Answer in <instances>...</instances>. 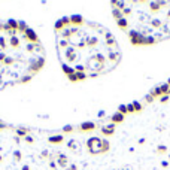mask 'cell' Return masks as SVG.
<instances>
[{
    "label": "cell",
    "instance_id": "9c48e42d",
    "mask_svg": "<svg viewBox=\"0 0 170 170\" xmlns=\"http://www.w3.org/2000/svg\"><path fill=\"white\" fill-rule=\"evenodd\" d=\"M157 43V39L152 36H145V45H155Z\"/></svg>",
    "mask_w": 170,
    "mask_h": 170
},
{
    "label": "cell",
    "instance_id": "7c38bea8",
    "mask_svg": "<svg viewBox=\"0 0 170 170\" xmlns=\"http://www.w3.org/2000/svg\"><path fill=\"white\" fill-rule=\"evenodd\" d=\"M157 152H158V154H166V152H167V146H166V145H158V148H157Z\"/></svg>",
    "mask_w": 170,
    "mask_h": 170
},
{
    "label": "cell",
    "instance_id": "52a82bcc",
    "mask_svg": "<svg viewBox=\"0 0 170 170\" xmlns=\"http://www.w3.org/2000/svg\"><path fill=\"white\" fill-rule=\"evenodd\" d=\"M163 5H164L163 2H151V3H149V6H151V11H154V12L160 11Z\"/></svg>",
    "mask_w": 170,
    "mask_h": 170
},
{
    "label": "cell",
    "instance_id": "5b68a950",
    "mask_svg": "<svg viewBox=\"0 0 170 170\" xmlns=\"http://www.w3.org/2000/svg\"><path fill=\"white\" fill-rule=\"evenodd\" d=\"M102 131H103V134H106V136H112L115 133V126H114V124H110V126H104L102 128Z\"/></svg>",
    "mask_w": 170,
    "mask_h": 170
},
{
    "label": "cell",
    "instance_id": "d6986e66",
    "mask_svg": "<svg viewBox=\"0 0 170 170\" xmlns=\"http://www.w3.org/2000/svg\"><path fill=\"white\" fill-rule=\"evenodd\" d=\"M167 18H170V11L167 12Z\"/></svg>",
    "mask_w": 170,
    "mask_h": 170
},
{
    "label": "cell",
    "instance_id": "30bf717a",
    "mask_svg": "<svg viewBox=\"0 0 170 170\" xmlns=\"http://www.w3.org/2000/svg\"><path fill=\"white\" fill-rule=\"evenodd\" d=\"M151 25L155 27V29H160V27H163V23L160 21V19H151Z\"/></svg>",
    "mask_w": 170,
    "mask_h": 170
},
{
    "label": "cell",
    "instance_id": "e0dca14e",
    "mask_svg": "<svg viewBox=\"0 0 170 170\" xmlns=\"http://www.w3.org/2000/svg\"><path fill=\"white\" fill-rule=\"evenodd\" d=\"M161 167H169V161H161Z\"/></svg>",
    "mask_w": 170,
    "mask_h": 170
},
{
    "label": "cell",
    "instance_id": "8fae6325",
    "mask_svg": "<svg viewBox=\"0 0 170 170\" xmlns=\"http://www.w3.org/2000/svg\"><path fill=\"white\" fill-rule=\"evenodd\" d=\"M133 108H134V112H142L143 110V106L139 102H133Z\"/></svg>",
    "mask_w": 170,
    "mask_h": 170
},
{
    "label": "cell",
    "instance_id": "5bb4252c",
    "mask_svg": "<svg viewBox=\"0 0 170 170\" xmlns=\"http://www.w3.org/2000/svg\"><path fill=\"white\" fill-rule=\"evenodd\" d=\"M145 102H146V103H152V102H154L152 94H146V96H145Z\"/></svg>",
    "mask_w": 170,
    "mask_h": 170
},
{
    "label": "cell",
    "instance_id": "2e32d148",
    "mask_svg": "<svg viewBox=\"0 0 170 170\" xmlns=\"http://www.w3.org/2000/svg\"><path fill=\"white\" fill-rule=\"evenodd\" d=\"M127 110L130 114H133L134 112V108H133V103H130V104H127Z\"/></svg>",
    "mask_w": 170,
    "mask_h": 170
},
{
    "label": "cell",
    "instance_id": "ac0fdd59",
    "mask_svg": "<svg viewBox=\"0 0 170 170\" xmlns=\"http://www.w3.org/2000/svg\"><path fill=\"white\" fill-rule=\"evenodd\" d=\"M167 85H169V87H170V78H169V79H167V82H166Z\"/></svg>",
    "mask_w": 170,
    "mask_h": 170
},
{
    "label": "cell",
    "instance_id": "ffe728a7",
    "mask_svg": "<svg viewBox=\"0 0 170 170\" xmlns=\"http://www.w3.org/2000/svg\"><path fill=\"white\" fill-rule=\"evenodd\" d=\"M169 160H170V155H169Z\"/></svg>",
    "mask_w": 170,
    "mask_h": 170
},
{
    "label": "cell",
    "instance_id": "3957f363",
    "mask_svg": "<svg viewBox=\"0 0 170 170\" xmlns=\"http://www.w3.org/2000/svg\"><path fill=\"white\" fill-rule=\"evenodd\" d=\"M128 36L133 45H145V35H142L136 30H131V31H128Z\"/></svg>",
    "mask_w": 170,
    "mask_h": 170
},
{
    "label": "cell",
    "instance_id": "9a60e30c",
    "mask_svg": "<svg viewBox=\"0 0 170 170\" xmlns=\"http://www.w3.org/2000/svg\"><path fill=\"white\" fill-rule=\"evenodd\" d=\"M169 97H170L169 94H166V96H161V97H160V103H166V102L169 100Z\"/></svg>",
    "mask_w": 170,
    "mask_h": 170
},
{
    "label": "cell",
    "instance_id": "6da1fadb",
    "mask_svg": "<svg viewBox=\"0 0 170 170\" xmlns=\"http://www.w3.org/2000/svg\"><path fill=\"white\" fill-rule=\"evenodd\" d=\"M43 64V46L25 23H0V90L29 82Z\"/></svg>",
    "mask_w": 170,
    "mask_h": 170
},
{
    "label": "cell",
    "instance_id": "277c9868",
    "mask_svg": "<svg viewBox=\"0 0 170 170\" xmlns=\"http://www.w3.org/2000/svg\"><path fill=\"white\" fill-rule=\"evenodd\" d=\"M116 24H118V27L121 30H127L128 29V19L127 18H120V19H116Z\"/></svg>",
    "mask_w": 170,
    "mask_h": 170
},
{
    "label": "cell",
    "instance_id": "4fadbf2b",
    "mask_svg": "<svg viewBox=\"0 0 170 170\" xmlns=\"http://www.w3.org/2000/svg\"><path fill=\"white\" fill-rule=\"evenodd\" d=\"M118 112H120L121 115H124V116H126V114L128 112V110H127V106H126V104H121V106L118 108Z\"/></svg>",
    "mask_w": 170,
    "mask_h": 170
},
{
    "label": "cell",
    "instance_id": "8992f818",
    "mask_svg": "<svg viewBox=\"0 0 170 170\" xmlns=\"http://www.w3.org/2000/svg\"><path fill=\"white\" fill-rule=\"evenodd\" d=\"M124 118H126L124 115H121L120 112H116L115 115H112L110 121H112V124H120V122H122V121H124Z\"/></svg>",
    "mask_w": 170,
    "mask_h": 170
},
{
    "label": "cell",
    "instance_id": "7a4b0ae2",
    "mask_svg": "<svg viewBox=\"0 0 170 170\" xmlns=\"http://www.w3.org/2000/svg\"><path fill=\"white\" fill-rule=\"evenodd\" d=\"M87 146L90 148V151L93 154L102 152V146H103V140L99 139V137H91V139L87 142Z\"/></svg>",
    "mask_w": 170,
    "mask_h": 170
},
{
    "label": "cell",
    "instance_id": "ba28073f",
    "mask_svg": "<svg viewBox=\"0 0 170 170\" xmlns=\"http://www.w3.org/2000/svg\"><path fill=\"white\" fill-rule=\"evenodd\" d=\"M96 128V124L94 122H84L81 130H84V131H87V130H94Z\"/></svg>",
    "mask_w": 170,
    "mask_h": 170
}]
</instances>
